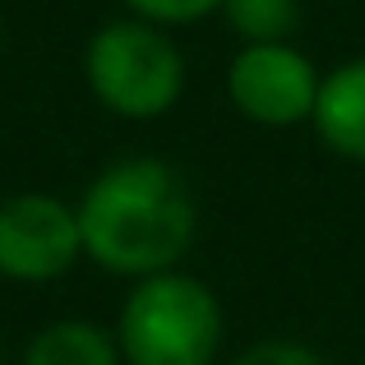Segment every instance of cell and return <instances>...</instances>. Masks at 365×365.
I'll list each match as a JSON object with an SVG mask.
<instances>
[{
	"instance_id": "cell-8",
	"label": "cell",
	"mask_w": 365,
	"mask_h": 365,
	"mask_svg": "<svg viewBox=\"0 0 365 365\" xmlns=\"http://www.w3.org/2000/svg\"><path fill=\"white\" fill-rule=\"evenodd\" d=\"M222 14L245 42H287L301 9L296 0H222Z\"/></svg>"
},
{
	"instance_id": "cell-9",
	"label": "cell",
	"mask_w": 365,
	"mask_h": 365,
	"mask_svg": "<svg viewBox=\"0 0 365 365\" xmlns=\"http://www.w3.org/2000/svg\"><path fill=\"white\" fill-rule=\"evenodd\" d=\"M143 24H195L222 9V0H125Z\"/></svg>"
},
{
	"instance_id": "cell-6",
	"label": "cell",
	"mask_w": 365,
	"mask_h": 365,
	"mask_svg": "<svg viewBox=\"0 0 365 365\" xmlns=\"http://www.w3.org/2000/svg\"><path fill=\"white\" fill-rule=\"evenodd\" d=\"M310 120L338 158L365 162V56L319 79V102Z\"/></svg>"
},
{
	"instance_id": "cell-4",
	"label": "cell",
	"mask_w": 365,
	"mask_h": 365,
	"mask_svg": "<svg viewBox=\"0 0 365 365\" xmlns=\"http://www.w3.org/2000/svg\"><path fill=\"white\" fill-rule=\"evenodd\" d=\"M83 255L79 208L56 195H14L0 204V277L51 282Z\"/></svg>"
},
{
	"instance_id": "cell-7",
	"label": "cell",
	"mask_w": 365,
	"mask_h": 365,
	"mask_svg": "<svg viewBox=\"0 0 365 365\" xmlns=\"http://www.w3.org/2000/svg\"><path fill=\"white\" fill-rule=\"evenodd\" d=\"M19 365H125L107 329L88 319H56L28 342Z\"/></svg>"
},
{
	"instance_id": "cell-10",
	"label": "cell",
	"mask_w": 365,
	"mask_h": 365,
	"mask_svg": "<svg viewBox=\"0 0 365 365\" xmlns=\"http://www.w3.org/2000/svg\"><path fill=\"white\" fill-rule=\"evenodd\" d=\"M232 365H333V361L319 356L314 347H305V342L273 338V342H255V347H245Z\"/></svg>"
},
{
	"instance_id": "cell-5",
	"label": "cell",
	"mask_w": 365,
	"mask_h": 365,
	"mask_svg": "<svg viewBox=\"0 0 365 365\" xmlns=\"http://www.w3.org/2000/svg\"><path fill=\"white\" fill-rule=\"evenodd\" d=\"M227 98L245 120L287 130V125L314 116L319 74L287 42H250L245 51H236L232 70H227Z\"/></svg>"
},
{
	"instance_id": "cell-3",
	"label": "cell",
	"mask_w": 365,
	"mask_h": 365,
	"mask_svg": "<svg viewBox=\"0 0 365 365\" xmlns=\"http://www.w3.org/2000/svg\"><path fill=\"white\" fill-rule=\"evenodd\" d=\"M83 70H88L93 98L125 120L167 116L185 88V61H180L176 42L143 19L107 24L88 42Z\"/></svg>"
},
{
	"instance_id": "cell-1",
	"label": "cell",
	"mask_w": 365,
	"mask_h": 365,
	"mask_svg": "<svg viewBox=\"0 0 365 365\" xmlns=\"http://www.w3.org/2000/svg\"><path fill=\"white\" fill-rule=\"evenodd\" d=\"M195 195L162 158H125L79 199L83 255L116 277L171 273L195 241Z\"/></svg>"
},
{
	"instance_id": "cell-2",
	"label": "cell",
	"mask_w": 365,
	"mask_h": 365,
	"mask_svg": "<svg viewBox=\"0 0 365 365\" xmlns=\"http://www.w3.org/2000/svg\"><path fill=\"white\" fill-rule=\"evenodd\" d=\"M116 347L125 365H213L222 351V305L190 273H153L125 296Z\"/></svg>"
}]
</instances>
